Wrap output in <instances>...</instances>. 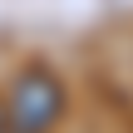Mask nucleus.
<instances>
[{"label": "nucleus", "instance_id": "1", "mask_svg": "<svg viewBox=\"0 0 133 133\" xmlns=\"http://www.w3.org/2000/svg\"><path fill=\"white\" fill-rule=\"evenodd\" d=\"M59 114H64V84L49 69H25L10 84V99H5V128L10 133H49Z\"/></svg>", "mask_w": 133, "mask_h": 133}, {"label": "nucleus", "instance_id": "2", "mask_svg": "<svg viewBox=\"0 0 133 133\" xmlns=\"http://www.w3.org/2000/svg\"><path fill=\"white\" fill-rule=\"evenodd\" d=\"M0 133H5V104H0Z\"/></svg>", "mask_w": 133, "mask_h": 133}]
</instances>
